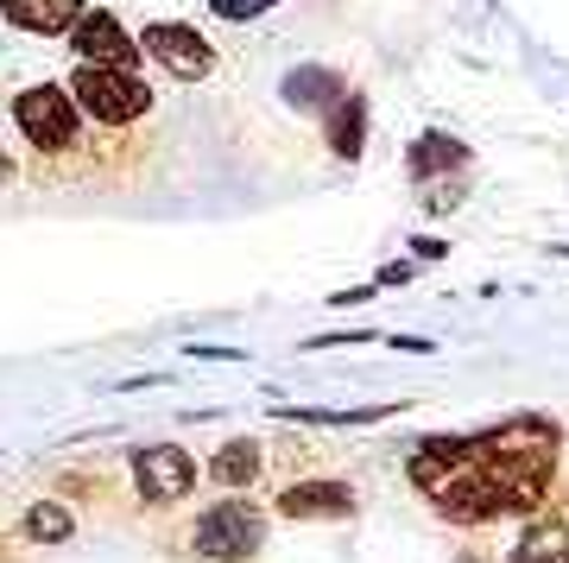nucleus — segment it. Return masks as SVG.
Wrapping results in <instances>:
<instances>
[{
    "label": "nucleus",
    "mask_w": 569,
    "mask_h": 563,
    "mask_svg": "<svg viewBox=\"0 0 569 563\" xmlns=\"http://www.w3.org/2000/svg\"><path fill=\"white\" fill-rule=\"evenodd\" d=\"M557 424L550 418H507L468 437H430L411 456V482L430 494V506L456 525H488L500 513H526L550 487L557 468Z\"/></svg>",
    "instance_id": "obj_1"
},
{
    "label": "nucleus",
    "mask_w": 569,
    "mask_h": 563,
    "mask_svg": "<svg viewBox=\"0 0 569 563\" xmlns=\"http://www.w3.org/2000/svg\"><path fill=\"white\" fill-rule=\"evenodd\" d=\"M70 96H77L82 121L96 127H133L152 115V82L140 70H108V63H77L70 70Z\"/></svg>",
    "instance_id": "obj_2"
},
{
    "label": "nucleus",
    "mask_w": 569,
    "mask_h": 563,
    "mask_svg": "<svg viewBox=\"0 0 569 563\" xmlns=\"http://www.w3.org/2000/svg\"><path fill=\"white\" fill-rule=\"evenodd\" d=\"M13 127L39 146L44 159L77 152L82 146V108H77V96H70V82H32V89H20V96H13Z\"/></svg>",
    "instance_id": "obj_3"
},
{
    "label": "nucleus",
    "mask_w": 569,
    "mask_h": 563,
    "mask_svg": "<svg viewBox=\"0 0 569 563\" xmlns=\"http://www.w3.org/2000/svg\"><path fill=\"white\" fill-rule=\"evenodd\" d=\"M266 544V513L253 501H216L197 520V551L216 563H241V557H260Z\"/></svg>",
    "instance_id": "obj_4"
},
{
    "label": "nucleus",
    "mask_w": 569,
    "mask_h": 563,
    "mask_svg": "<svg viewBox=\"0 0 569 563\" xmlns=\"http://www.w3.org/2000/svg\"><path fill=\"white\" fill-rule=\"evenodd\" d=\"M140 51L178 82H203L209 70H216V45H209L190 20H152L140 32Z\"/></svg>",
    "instance_id": "obj_5"
},
{
    "label": "nucleus",
    "mask_w": 569,
    "mask_h": 563,
    "mask_svg": "<svg viewBox=\"0 0 569 563\" xmlns=\"http://www.w3.org/2000/svg\"><path fill=\"white\" fill-rule=\"evenodd\" d=\"M63 45L77 51V63H108V70H140V39L127 32L108 7H82L77 13V26L63 32Z\"/></svg>",
    "instance_id": "obj_6"
},
{
    "label": "nucleus",
    "mask_w": 569,
    "mask_h": 563,
    "mask_svg": "<svg viewBox=\"0 0 569 563\" xmlns=\"http://www.w3.org/2000/svg\"><path fill=\"white\" fill-rule=\"evenodd\" d=\"M133 487H140V501L178 506L197 487V463L183 456L178 443H146V450H133Z\"/></svg>",
    "instance_id": "obj_7"
},
{
    "label": "nucleus",
    "mask_w": 569,
    "mask_h": 563,
    "mask_svg": "<svg viewBox=\"0 0 569 563\" xmlns=\"http://www.w3.org/2000/svg\"><path fill=\"white\" fill-rule=\"evenodd\" d=\"M279 96H284L291 115H317V121H323L329 108L348 96V82H342V70H329V63H298V70H284Z\"/></svg>",
    "instance_id": "obj_8"
},
{
    "label": "nucleus",
    "mask_w": 569,
    "mask_h": 563,
    "mask_svg": "<svg viewBox=\"0 0 569 563\" xmlns=\"http://www.w3.org/2000/svg\"><path fill=\"white\" fill-rule=\"evenodd\" d=\"M284 520H348L355 513V487L342 482H291L279 494Z\"/></svg>",
    "instance_id": "obj_9"
},
{
    "label": "nucleus",
    "mask_w": 569,
    "mask_h": 563,
    "mask_svg": "<svg viewBox=\"0 0 569 563\" xmlns=\"http://www.w3.org/2000/svg\"><path fill=\"white\" fill-rule=\"evenodd\" d=\"M89 0H0V20L32 32V39H63Z\"/></svg>",
    "instance_id": "obj_10"
},
{
    "label": "nucleus",
    "mask_w": 569,
    "mask_h": 563,
    "mask_svg": "<svg viewBox=\"0 0 569 563\" xmlns=\"http://www.w3.org/2000/svg\"><path fill=\"white\" fill-rule=\"evenodd\" d=\"M323 140H329V152L348 159V165L367 152V96H361V89H348V96L323 115Z\"/></svg>",
    "instance_id": "obj_11"
},
{
    "label": "nucleus",
    "mask_w": 569,
    "mask_h": 563,
    "mask_svg": "<svg viewBox=\"0 0 569 563\" xmlns=\"http://www.w3.org/2000/svg\"><path fill=\"white\" fill-rule=\"evenodd\" d=\"M462 165H468V146L456 140V134H425V140H411V152H406V171L418 184L443 178V171H462Z\"/></svg>",
    "instance_id": "obj_12"
},
{
    "label": "nucleus",
    "mask_w": 569,
    "mask_h": 563,
    "mask_svg": "<svg viewBox=\"0 0 569 563\" xmlns=\"http://www.w3.org/2000/svg\"><path fill=\"white\" fill-rule=\"evenodd\" d=\"M260 468H266V450L253 437H234V443H222V450L209 456V482L216 487H253Z\"/></svg>",
    "instance_id": "obj_13"
},
{
    "label": "nucleus",
    "mask_w": 569,
    "mask_h": 563,
    "mask_svg": "<svg viewBox=\"0 0 569 563\" xmlns=\"http://www.w3.org/2000/svg\"><path fill=\"white\" fill-rule=\"evenodd\" d=\"M507 563H569V525L563 520H538L519 532V544L507 551Z\"/></svg>",
    "instance_id": "obj_14"
},
{
    "label": "nucleus",
    "mask_w": 569,
    "mask_h": 563,
    "mask_svg": "<svg viewBox=\"0 0 569 563\" xmlns=\"http://www.w3.org/2000/svg\"><path fill=\"white\" fill-rule=\"evenodd\" d=\"M26 539H32V544H63V539H70V506L39 501L32 513H26Z\"/></svg>",
    "instance_id": "obj_15"
},
{
    "label": "nucleus",
    "mask_w": 569,
    "mask_h": 563,
    "mask_svg": "<svg viewBox=\"0 0 569 563\" xmlns=\"http://www.w3.org/2000/svg\"><path fill=\"white\" fill-rule=\"evenodd\" d=\"M279 0H209V13L228 26H247V20H260V13H272Z\"/></svg>",
    "instance_id": "obj_16"
},
{
    "label": "nucleus",
    "mask_w": 569,
    "mask_h": 563,
    "mask_svg": "<svg viewBox=\"0 0 569 563\" xmlns=\"http://www.w3.org/2000/svg\"><path fill=\"white\" fill-rule=\"evenodd\" d=\"M411 247H418V260H443V254H449V247L430 241V235H425V241H411Z\"/></svg>",
    "instance_id": "obj_17"
},
{
    "label": "nucleus",
    "mask_w": 569,
    "mask_h": 563,
    "mask_svg": "<svg viewBox=\"0 0 569 563\" xmlns=\"http://www.w3.org/2000/svg\"><path fill=\"white\" fill-rule=\"evenodd\" d=\"M0 178H13V159H7V152H0Z\"/></svg>",
    "instance_id": "obj_18"
},
{
    "label": "nucleus",
    "mask_w": 569,
    "mask_h": 563,
    "mask_svg": "<svg viewBox=\"0 0 569 563\" xmlns=\"http://www.w3.org/2000/svg\"><path fill=\"white\" fill-rule=\"evenodd\" d=\"M456 563H488V557H456Z\"/></svg>",
    "instance_id": "obj_19"
}]
</instances>
